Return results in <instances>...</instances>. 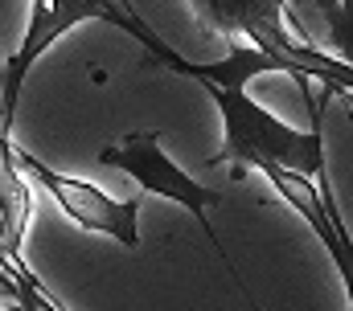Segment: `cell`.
Returning <instances> with one entry per match:
<instances>
[{"instance_id":"obj_1","label":"cell","mask_w":353,"mask_h":311,"mask_svg":"<svg viewBox=\"0 0 353 311\" xmlns=\"http://www.w3.org/2000/svg\"><path fill=\"white\" fill-rule=\"evenodd\" d=\"M222 115V152L214 156V164H234V168H255V164H283L300 176L312 180H329L325 168V140H321V119L312 123V131H296L288 123H279L271 111H263L247 86H218V82H201Z\"/></svg>"},{"instance_id":"obj_2","label":"cell","mask_w":353,"mask_h":311,"mask_svg":"<svg viewBox=\"0 0 353 311\" xmlns=\"http://www.w3.org/2000/svg\"><path fill=\"white\" fill-rule=\"evenodd\" d=\"M83 21H107V25L132 33V37H136L161 66H169V70H173L176 58H181L176 50H169V41L157 37L136 12H123V8H115V4H103V0H33L25 37H21V45L12 50V58L4 62V74H0V131H12L17 98H21V90H25L29 70L37 66V58H41L62 33H70V29L83 25Z\"/></svg>"},{"instance_id":"obj_3","label":"cell","mask_w":353,"mask_h":311,"mask_svg":"<svg viewBox=\"0 0 353 311\" xmlns=\"http://www.w3.org/2000/svg\"><path fill=\"white\" fill-rule=\"evenodd\" d=\"M99 164H103V168H115V172H128L144 193L165 197V201L181 205L185 213H193V217H197V226H201L205 237H210V246L222 254L226 270L239 279V287H243L247 303L255 308V295L247 291V283H243L239 266L230 262V254H226V246H222L218 230L210 226V209L222 201V193H218V189H210V184H201V180H193V176H189V172L173 160V156L165 152V144H161V136H157V131H132V136H123V140L107 144V148L99 152ZM255 311H259V308H255Z\"/></svg>"},{"instance_id":"obj_4","label":"cell","mask_w":353,"mask_h":311,"mask_svg":"<svg viewBox=\"0 0 353 311\" xmlns=\"http://www.w3.org/2000/svg\"><path fill=\"white\" fill-rule=\"evenodd\" d=\"M12 160H17V168H21L29 180H37V184L62 205V213H66L79 230L107 233V237H115L123 250H136V246H140V201H115V197H107L103 189H94L87 180H74V176L50 168L46 160H37V156L25 152V148H12Z\"/></svg>"},{"instance_id":"obj_5","label":"cell","mask_w":353,"mask_h":311,"mask_svg":"<svg viewBox=\"0 0 353 311\" xmlns=\"http://www.w3.org/2000/svg\"><path fill=\"white\" fill-rule=\"evenodd\" d=\"M255 172H263L271 180V189L308 222V230L316 233V242L329 250L337 275H341V287H345V299H350V311H353V242L345 233V222L337 213V201H333V189L329 180L316 184L312 176H300L283 164H255Z\"/></svg>"},{"instance_id":"obj_6","label":"cell","mask_w":353,"mask_h":311,"mask_svg":"<svg viewBox=\"0 0 353 311\" xmlns=\"http://www.w3.org/2000/svg\"><path fill=\"white\" fill-rule=\"evenodd\" d=\"M210 33L222 37H247L267 54L283 58L296 37L288 33V0H185Z\"/></svg>"},{"instance_id":"obj_7","label":"cell","mask_w":353,"mask_h":311,"mask_svg":"<svg viewBox=\"0 0 353 311\" xmlns=\"http://www.w3.org/2000/svg\"><path fill=\"white\" fill-rule=\"evenodd\" d=\"M0 303L12 311H70L58 295L41 287V279L21 262V254L0 266Z\"/></svg>"},{"instance_id":"obj_8","label":"cell","mask_w":353,"mask_h":311,"mask_svg":"<svg viewBox=\"0 0 353 311\" xmlns=\"http://www.w3.org/2000/svg\"><path fill=\"white\" fill-rule=\"evenodd\" d=\"M308 4L325 17V29H329L337 58L353 66V0H308Z\"/></svg>"},{"instance_id":"obj_9","label":"cell","mask_w":353,"mask_h":311,"mask_svg":"<svg viewBox=\"0 0 353 311\" xmlns=\"http://www.w3.org/2000/svg\"><path fill=\"white\" fill-rule=\"evenodd\" d=\"M0 311H4V303H0Z\"/></svg>"}]
</instances>
